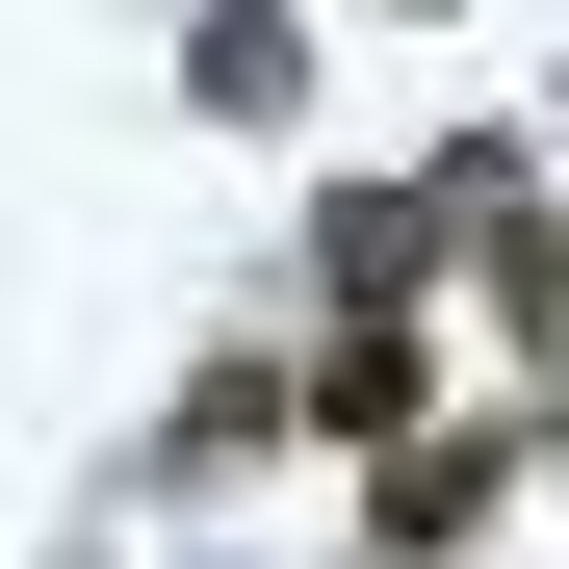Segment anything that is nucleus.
<instances>
[{"mask_svg": "<svg viewBox=\"0 0 569 569\" xmlns=\"http://www.w3.org/2000/svg\"><path fill=\"white\" fill-rule=\"evenodd\" d=\"M492 492H518V415H415L362 518H389V543H492Z\"/></svg>", "mask_w": 569, "mask_h": 569, "instance_id": "nucleus-1", "label": "nucleus"}, {"mask_svg": "<svg viewBox=\"0 0 569 569\" xmlns=\"http://www.w3.org/2000/svg\"><path fill=\"white\" fill-rule=\"evenodd\" d=\"M415 415H440L415 311H337V337H311V440H415Z\"/></svg>", "mask_w": 569, "mask_h": 569, "instance_id": "nucleus-2", "label": "nucleus"}, {"mask_svg": "<svg viewBox=\"0 0 569 569\" xmlns=\"http://www.w3.org/2000/svg\"><path fill=\"white\" fill-rule=\"evenodd\" d=\"M492 259H518V337L569 362V233H492Z\"/></svg>", "mask_w": 569, "mask_h": 569, "instance_id": "nucleus-3", "label": "nucleus"}]
</instances>
